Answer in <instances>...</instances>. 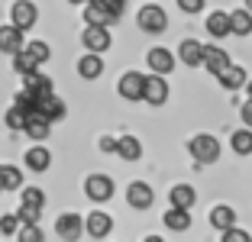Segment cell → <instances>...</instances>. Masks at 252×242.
<instances>
[{
    "instance_id": "4",
    "label": "cell",
    "mask_w": 252,
    "mask_h": 242,
    "mask_svg": "<svg viewBox=\"0 0 252 242\" xmlns=\"http://www.w3.org/2000/svg\"><path fill=\"white\" fill-rule=\"evenodd\" d=\"M10 16H13V26H20V30L26 32V30H32V26H36L39 10H36V3H32V0H16L13 10H10Z\"/></svg>"
},
{
    "instance_id": "24",
    "label": "cell",
    "mask_w": 252,
    "mask_h": 242,
    "mask_svg": "<svg viewBox=\"0 0 252 242\" xmlns=\"http://www.w3.org/2000/svg\"><path fill=\"white\" fill-rule=\"evenodd\" d=\"M49 165H52V152H49V149L32 146L30 152H26V168H32V171H45Z\"/></svg>"
},
{
    "instance_id": "10",
    "label": "cell",
    "mask_w": 252,
    "mask_h": 242,
    "mask_svg": "<svg viewBox=\"0 0 252 242\" xmlns=\"http://www.w3.org/2000/svg\"><path fill=\"white\" fill-rule=\"evenodd\" d=\"M55 233H59V239H78V236L84 233V220L78 216V213H65V216H59V223H55Z\"/></svg>"
},
{
    "instance_id": "17",
    "label": "cell",
    "mask_w": 252,
    "mask_h": 242,
    "mask_svg": "<svg viewBox=\"0 0 252 242\" xmlns=\"http://www.w3.org/2000/svg\"><path fill=\"white\" fill-rule=\"evenodd\" d=\"M16 49H23V30L20 26H0V52H7V55H13Z\"/></svg>"
},
{
    "instance_id": "41",
    "label": "cell",
    "mask_w": 252,
    "mask_h": 242,
    "mask_svg": "<svg viewBox=\"0 0 252 242\" xmlns=\"http://www.w3.org/2000/svg\"><path fill=\"white\" fill-rule=\"evenodd\" d=\"M239 113H243V123H246V126L252 129V97H249V100L243 103V107H239Z\"/></svg>"
},
{
    "instance_id": "7",
    "label": "cell",
    "mask_w": 252,
    "mask_h": 242,
    "mask_svg": "<svg viewBox=\"0 0 252 242\" xmlns=\"http://www.w3.org/2000/svg\"><path fill=\"white\" fill-rule=\"evenodd\" d=\"M23 132L30 136V139H36V142H42L49 132H52V120H45L39 110H30L26 113V123H23Z\"/></svg>"
},
{
    "instance_id": "5",
    "label": "cell",
    "mask_w": 252,
    "mask_h": 242,
    "mask_svg": "<svg viewBox=\"0 0 252 242\" xmlns=\"http://www.w3.org/2000/svg\"><path fill=\"white\" fill-rule=\"evenodd\" d=\"M152 200H156V194H152V187L146 181H133L126 187V204L133 207V210H149Z\"/></svg>"
},
{
    "instance_id": "20",
    "label": "cell",
    "mask_w": 252,
    "mask_h": 242,
    "mask_svg": "<svg viewBox=\"0 0 252 242\" xmlns=\"http://www.w3.org/2000/svg\"><path fill=\"white\" fill-rule=\"evenodd\" d=\"M165 226L171 233H185V229H191V213L181 210V207H168L165 210Z\"/></svg>"
},
{
    "instance_id": "16",
    "label": "cell",
    "mask_w": 252,
    "mask_h": 242,
    "mask_svg": "<svg viewBox=\"0 0 252 242\" xmlns=\"http://www.w3.org/2000/svg\"><path fill=\"white\" fill-rule=\"evenodd\" d=\"M100 71H104V59H100V52H88V55L78 61V74H81L84 81L100 78Z\"/></svg>"
},
{
    "instance_id": "27",
    "label": "cell",
    "mask_w": 252,
    "mask_h": 242,
    "mask_svg": "<svg viewBox=\"0 0 252 242\" xmlns=\"http://www.w3.org/2000/svg\"><path fill=\"white\" fill-rule=\"evenodd\" d=\"M0 187H3V191H20L23 187L20 168H13V165H0Z\"/></svg>"
},
{
    "instance_id": "15",
    "label": "cell",
    "mask_w": 252,
    "mask_h": 242,
    "mask_svg": "<svg viewBox=\"0 0 252 242\" xmlns=\"http://www.w3.org/2000/svg\"><path fill=\"white\" fill-rule=\"evenodd\" d=\"M23 88L32 91V94H36V100H39V97L52 94V78L39 74V68H36V71H26V74H23Z\"/></svg>"
},
{
    "instance_id": "40",
    "label": "cell",
    "mask_w": 252,
    "mask_h": 242,
    "mask_svg": "<svg viewBox=\"0 0 252 242\" xmlns=\"http://www.w3.org/2000/svg\"><path fill=\"white\" fill-rule=\"evenodd\" d=\"M178 7L185 10V13H200V10H204V0H178Z\"/></svg>"
},
{
    "instance_id": "38",
    "label": "cell",
    "mask_w": 252,
    "mask_h": 242,
    "mask_svg": "<svg viewBox=\"0 0 252 242\" xmlns=\"http://www.w3.org/2000/svg\"><path fill=\"white\" fill-rule=\"evenodd\" d=\"M223 233V242H249L252 236L249 233H243V229H236V226H226V229H220Z\"/></svg>"
},
{
    "instance_id": "26",
    "label": "cell",
    "mask_w": 252,
    "mask_h": 242,
    "mask_svg": "<svg viewBox=\"0 0 252 242\" xmlns=\"http://www.w3.org/2000/svg\"><path fill=\"white\" fill-rule=\"evenodd\" d=\"M230 32H236V36H249L252 32V13L249 10H233L230 13Z\"/></svg>"
},
{
    "instance_id": "13",
    "label": "cell",
    "mask_w": 252,
    "mask_h": 242,
    "mask_svg": "<svg viewBox=\"0 0 252 242\" xmlns=\"http://www.w3.org/2000/svg\"><path fill=\"white\" fill-rule=\"evenodd\" d=\"M200 65H207V68H210V74L217 78L223 68L230 65V55H226L220 45H204V59H200Z\"/></svg>"
},
{
    "instance_id": "35",
    "label": "cell",
    "mask_w": 252,
    "mask_h": 242,
    "mask_svg": "<svg viewBox=\"0 0 252 242\" xmlns=\"http://www.w3.org/2000/svg\"><path fill=\"white\" fill-rule=\"evenodd\" d=\"M23 123H26V110L10 107V110H7V126H10V129H23Z\"/></svg>"
},
{
    "instance_id": "28",
    "label": "cell",
    "mask_w": 252,
    "mask_h": 242,
    "mask_svg": "<svg viewBox=\"0 0 252 242\" xmlns=\"http://www.w3.org/2000/svg\"><path fill=\"white\" fill-rule=\"evenodd\" d=\"M233 220H236V213H233V207H214L210 210V226L214 229H226V226H233Z\"/></svg>"
},
{
    "instance_id": "29",
    "label": "cell",
    "mask_w": 252,
    "mask_h": 242,
    "mask_svg": "<svg viewBox=\"0 0 252 242\" xmlns=\"http://www.w3.org/2000/svg\"><path fill=\"white\" fill-rule=\"evenodd\" d=\"M230 146H233L236 155H252V129H236L233 139H230Z\"/></svg>"
},
{
    "instance_id": "8",
    "label": "cell",
    "mask_w": 252,
    "mask_h": 242,
    "mask_svg": "<svg viewBox=\"0 0 252 242\" xmlns=\"http://www.w3.org/2000/svg\"><path fill=\"white\" fill-rule=\"evenodd\" d=\"M81 42L88 52H107L110 49V32H107V26H88L81 32Z\"/></svg>"
},
{
    "instance_id": "9",
    "label": "cell",
    "mask_w": 252,
    "mask_h": 242,
    "mask_svg": "<svg viewBox=\"0 0 252 242\" xmlns=\"http://www.w3.org/2000/svg\"><path fill=\"white\" fill-rule=\"evenodd\" d=\"M110 229H113V220L107 216V213H100V210H94L88 220H84V233H88L91 239H107Z\"/></svg>"
},
{
    "instance_id": "2",
    "label": "cell",
    "mask_w": 252,
    "mask_h": 242,
    "mask_svg": "<svg viewBox=\"0 0 252 242\" xmlns=\"http://www.w3.org/2000/svg\"><path fill=\"white\" fill-rule=\"evenodd\" d=\"M188 152H191L200 165H210V161L220 158V142H217L214 136H207V132H204V136H194V139L188 142Z\"/></svg>"
},
{
    "instance_id": "33",
    "label": "cell",
    "mask_w": 252,
    "mask_h": 242,
    "mask_svg": "<svg viewBox=\"0 0 252 242\" xmlns=\"http://www.w3.org/2000/svg\"><path fill=\"white\" fill-rule=\"evenodd\" d=\"M26 52H30L39 65H45V61L52 59V52H49V45H45V42H30V45H26Z\"/></svg>"
},
{
    "instance_id": "45",
    "label": "cell",
    "mask_w": 252,
    "mask_h": 242,
    "mask_svg": "<svg viewBox=\"0 0 252 242\" xmlns=\"http://www.w3.org/2000/svg\"><path fill=\"white\" fill-rule=\"evenodd\" d=\"M68 3H84V0H68Z\"/></svg>"
},
{
    "instance_id": "25",
    "label": "cell",
    "mask_w": 252,
    "mask_h": 242,
    "mask_svg": "<svg viewBox=\"0 0 252 242\" xmlns=\"http://www.w3.org/2000/svg\"><path fill=\"white\" fill-rule=\"evenodd\" d=\"M207 32H210L214 39L230 36V13H223V10L210 13V16H207Z\"/></svg>"
},
{
    "instance_id": "32",
    "label": "cell",
    "mask_w": 252,
    "mask_h": 242,
    "mask_svg": "<svg viewBox=\"0 0 252 242\" xmlns=\"http://www.w3.org/2000/svg\"><path fill=\"white\" fill-rule=\"evenodd\" d=\"M39 213H42V207L20 204V210H16V220H20V223H39Z\"/></svg>"
},
{
    "instance_id": "36",
    "label": "cell",
    "mask_w": 252,
    "mask_h": 242,
    "mask_svg": "<svg viewBox=\"0 0 252 242\" xmlns=\"http://www.w3.org/2000/svg\"><path fill=\"white\" fill-rule=\"evenodd\" d=\"M97 3H100V7H104L113 20H120V16H123V10H126V0H97Z\"/></svg>"
},
{
    "instance_id": "1",
    "label": "cell",
    "mask_w": 252,
    "mask_h": 242,
    "mask_svg": "<svg viewBox=\"0 0 252 242\" xmlns=\"http://www.w3.org/2000/svg\"><path fill=\"white\" fill-rule=\"evenodd\" d=\"M136 23H139L142 32H165L168 30V13H165L158 3H146V7L136 13Z\"/></svg>"
},
{
    "instance_id": "19",
    "label": "cell",
    "mask_w": 252,
    "mask_h": 242,
    "mask_svg": "<svg viewBox=\"0 0 252 242\" xmlns=\"http://www.w3.org/2000/svg\"><path fill=\"white\" fill-rule=\"evenodd\" d=\"M84 23H88V26H110L113 16L107 13L97 0H84Z\"/></svg>"
},
{
    "instance_id": "43",
    "label": "cell",
    "mask_w": 252,
    "mask_h": 242,
    "mask_svg": "<svg viewBox=\"0 0 252 242\" xmlns=\"http://www.w3.org/2000/svg\"><path fill=\"white\" fill-rule=\"evenodd\" d=\"M243 88H246V94H249V97H252V81H246Z\"/></svg>"
},
{
    "instance_id": "37",
    "label": "cell",
    "mask_w": 252,
    "mask_h": 242,
    "mask_svg": "<svg viewBox=\"0 0 252 242\" xmlns=\"http://www.w3.org/2000/svg\"><path fill=\"white\" fill-rule=\"evenodd\" d=\"M23 204H32V207H42L45 204V194L39 187H23Z\"/></svg>"
},
{
    "instance_id": "30",
    "label": "cell",
    "mask_w": 252,
    "mask_h": 242,
    "mask_svg": "<svg viewBox=\"0 0 252 242\" xmlns=\"http://www.w3.org/2000/svg\"><path fill=\"white\" fill-rule=\"evenodd\" d=\"M13 68H16L20 74H26V71H36L39 61L32 59V55H30L26 49H16V52H13Z\"/></svg>"
},
{
    "instance_id": "34",
    "label": "cell",
    "mask_w": 252,
    "mask_h": 242,
    "mask_svg": "<svg viewBox=\"0 0 252 242\" xmlns=\"http://www.w3.org/2000/svg\"><path fill=\"white\" fill-rule=\"evenodd\" d=\"M13 107H20V110H26V113H30V110H36V94H32V91H26V88H23L20 94H16Z\"/></svg>"
},
{
    "instance_id": "21",
    "label": "cell",
    "mask_w": 252,
    "mask_h": 242,
    "mask_svg": "<svg viewBox=\"0 0 252 242\" xmlns=\"http://www.w3.org/2000/svg\"><path fill=\"white\" fill-rule=\"evenodd\" d=\"M168 200H171V207L191 210V207H194V200H197V194H194V187H191V184H175V187H171V194H168Z\"/></svg>"
},
{
    "instance_id": "31",
    "label": "cell",
    "mask_w": 252,
    "mask_h": 242,
    "mask_svg": "<svg viewBox=\"0 0 252 242\" xmlns=\"http://www.w3.org/2000/svg\"><path fill=\"white\" fill-rule=\"evenodd\" d=\"M20 242H42V229L39 223H23V229H16Z\"/></svg>"
},
{
    "instance_id": "46",
    "label": "cell",
    "mask_w": 252,
    "mask_h": 242,
    "mask_svg": "<svg viewBox=\"0 0 252 242\" xmlns=\"http://www.w3.org/2000/svg\"><path fill=\"white\" fill-rule=\"evenodd\" d=\"M0 191H3V187H0Z\"/></svg>"
},
{
    "instance_id": "23",
    "label": "cell",
    "mask_w": 252,
    "mask_h": 242,
    "mask_svg": "<svg viewBox=\"0 0 252 242\" xmlns=\"http://www.w3.org/2000/svg\"><path fill=\"white\" fill-rule=\"evenodd\" d=\"M178 52H181V61H185L188 68H197L200 59H204V45H200L197 39H185Z\"/></svg>"
},
{
    "instance_id": "18",
    "label": "cell",
    "mask_w": 252,
    "mask_h": 242,
    "mask_svg": "<svg viewBox=\"0 0 252 242\" xmlns=\"http://www.w3.org/2000/svg\"><path fill=\"white\" fill-rule=\"evenodd\" d=\"M217 78H220V84L226 91H239L246 81H249V74H246V68H239V65H226L220 74H217Z\"/></svg>"
},
{
    "instance_id": "39",
    "label": "cell",
    "mask_w": 252,
    "mask_h": 242,
    "mask_svg": "<svg viewBox=\"0 0 252 242\" xmlns=\"http://www.w3.org/2000/svg\"><path fill=\"white\" fill-rule=\"evenodd\" d=\"M16 229H20V220H16L13 213L10 216H0V236H16Z\"/></svg>"
},
{
    "instance_id": "3",
    "label": "cell",
    "mask_w": 252,
    "mask_h": 242,
    "mask_svg": "<svg viewBox=\"0 0 252 242\" xmlns=\"http://www.w3.org/2000/svg\"><path fill=\"white\" fill-rule=\"evenodd\" d=\"M142 100L152 103V107H158V103L168 100V81L162 78V74H149V78H142Z\"/></svg>"
},
{
    "instance_id": "11",
    "label": "cell",
    "mask_w": 252,
    "mask_h": 242,
    "mask_svg": "<svg viewBox=\"0 0 252 242\" xmlns=\"http://www.w3.org/2000/svg\"><path fill=\"white\" fill-rule=\"evenodd\" d=\"M146 61H149V68H152L156 74H171V68H175V55H171L168 49H162V45L149 49Z\"/></svg>"
},
{
    "instance_id": "22",
    "label": "cell",
    "mask_w": 252,
    "mask_h": 242,
    "mask_svg": "<svg viewBox=\"0 0 252 242\" xmlns=\"http://www.w3.org/2000/svg\"><path fill=\"white\" fill-rule=\"evenodd\" d=\"M113 152L120 155V158H126V161H136L142 155V142L136 139V136H120L117 139V149Z\"/></svg>"
},
{
    "instance_id": "42",
    "label": "cell",
    "mask_w": 252,
    "mask_h": 242,
    "mask_svg": "<svg viewBox=\"0 0 252 242\" xmlns=\"http://www.w3.org/2000/svg\"><path fill=\"white\" fill-rule=\"evenodd\" d=\"M100 149H104V152H113V149H117V139H113V136H104V139H100Z\"/></svg>"
},
{
    "instance_id": "6",
    "label": "cell",
    "mask_w": 252,
    "mask_h": 242,
    "mask_svg": "<svg viewBox=\"0 0 252 242\" xmlns=\"http://www.w3.org/2000/svg\"><path fill=\"white\" fill-rule=\"evenodd\" d=\"M84 194H88L91 200H97V204H104V200L113 197V181L107 175H91L88 181H84Z\"/></svg>"
},
{
    "instance_id": "12",
    "label": "cell",
    "mask_w": 252,
    "mask_h": 242,
    "mask_svg": "<svg viewBox=\"0 0 252 242\" xmlns=\"http://www.w3.org/2000/svg\"><path fill=\"white\" fill-rule=\"evenodd\" d=\"M120 97L123 100H142V74L139 71H126L120 78Z\"/></svg>"
},
{
    "instance_id": "44",
    "label": "cell",
    "mask_w": 252,
    "mask_h": 242,
    "mask_svg": "<svg viewBox=\"0 0 252 242\" xmlns=\"http://www.w3.org/2000/svg\"><path fill=\"white\" fill-rule=\"evenodd\" d=\"M246 10H249V13H252V0H246Z\"/></svg>"
},
{
    "instance_id": "14",
    "label": "cell",
    "mask_w": 252,
    "mask_h": 242,
    "mask_svg": "<svg viewBox=\"0 0 252 242\" xmlns=\"http://www.w3.org/2000/svg\"><path fill=\"white\" fill-rule=\"evenodd\" d=\"M36 110L42 113L45 120H62L65 117V100H62V97H55V94H45V97H39L36 100Z\"/></svg>"
}]
</instances>
